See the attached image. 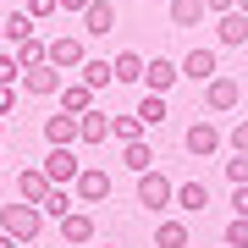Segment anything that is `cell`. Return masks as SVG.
<instances>
[{
    "instance_id": "1",
    "label": "cell",
    "mask_w": 248,
    "mask_h": 248,
    "mask_svg": "<svg viewBox=\"0 0 248 248\" xmlns=\"http://www.w3.org/2000/svg\"><path fill=\"white\" fill-rule=\"evenodd\" d=\"M39 226H45L39 204H22V199H11L6 210H0V232H6L11 243H33V237H39Z\"/></svg>"
},
{
    "instance_id": "2",
    "label": "cell",
    "mask_w": 248,
    "mask_h": 248,
    "mask_svg": "<svg viewBox=\"0 0 248 248\" xmlns=\"http://www.w3.org/2000/svg\"><path fill=\"white\" fill-rule=\"evenodd\" d=\"M171 193H177V182L166 171H138V204L143 210H171Z\"/></svg>"
},
{
    "instance_id": "3",
    "label": "cell",
    "mask_w": 248,
    "mask_h": 248,
    "mask_svg": "<svg viewBox=\"0 0 248 248\" xmlns=\"http://www.w3.org/2000/svg\"><path fill=\"white\" fill-rule=\"evenodd\" d=\"M45 61H50L55 72H72V66L89 61V55H83V39H78V33H61V39H50V45H45Z\"/></svg>"
},
{
    "instance_id": "4",
    "label": "cell",
    "mask_w": 248,
    "mask_h": 248,
    "mask_svg": "<svg viewBox=\"0 0 248 248\" xmlns=\"http://www.w3.org/2000/svg\"><path fill=\"white\" fill-rule=\"evenodd\" d=\"M72 187H78V193H72L78 204H105V199H110V177H105L99 166H83V171H78V182H72Z\"/></svg>"
},
{
    "instance_id": "5",
    "label": "cell",
    "mask_w": 248,
    "mask_h": 248,
    "mask_svg": "<svg viewBox=\"0 0 248 248\" xmlns=\"http://www.w3.org/2000/svg\"><path fill=\"white\" fill-rule=\"evenodd\" d=\"M39 171L50 177V187H66V182H78V171H83V166H78V155H72V149H50Z\"/></svg>"
},
{
    "instance_id": "6",
    "label": "cell",
    "mask_w": 248,
    "mask_h": 248,
    "mask_svg": "<svg viewBox=\"0 0 248 248\" xmlns=\"http://www.w3.org/2000/svg\"><path fill=\"white\" fill-rule=\"evenodd\" d=\"M237 99H243L237 78H210V83H204V105H210L215 116H221V110H237Z\"/></svg>"
},
{
    "instance_id": "7",
    "label": "cell",
    "mask_w": 248,
    "mask_h": 248,
    "mask_svg": "<svg viewBox=\"0 0 248 248\" xmlns=\"http://www.w3.org/2000/svg\"><path fill=\"white\" fill-rule=\"evenodd\" d=\"M22 94H33V99L61 94V72H55L50 61H45V66H33V72H22Z\"/></svg>"
},
{
    "instance_id": "8",
    "label": "cell",
    "mask_w": 248,
    "mask_h": 248,
    "mask_svg": "<svg viewBox=\"0 0 248 248\" xmlns=\"http://www.w3.org/2000/svg\"><path fill=\"white\" fill-rule=\"evenodd\" d=\"M187 155H199V160H210L215 149H221V127H215V122H193V127H187Z\"/></svg>"
},
{
    "instance_id": "9",
    "label": "cell",
    "mask_w": 248,
    "mask_h": 248,
    "mask_svg": "<svg viewBox=\"0 0 248 248\" xmlns=\"http://www.w3.org/2000/svg\"><path fill=\"white\" fill-rule=\"evenodd\" d=\"M177 78H182V72H177V61H166V55L143 61V89H149V94H166V89H171Z\"/></svg>"
},
{
    "instance_id": "10",
    "label": "cell",
    "mask_w": 248,
    "mask_h": 248,
    "mask_svg": "<svg viewBox=\"0 0 248 248\" xmlns=\"http://www.w3.org/2000/svg\"><path fill=\"white\" fill-rule=\"evenodd\" d=\"M215 39L232 45V50H243L248 45V17L243 11H221V17H215Z\"/></svg>"
},
{
    "instance_id": "11",
    "label": "cell",
    "mask_w": 248,
    "mask_h": 248,
    "mask_svg": "<svg viewBox=\"0 0 248 248\" xmlns=\"http://www.w3.org/2000/svg\"><path fill=\"white\" fill-rule=\"evenodd\" d=\"M177 72H182L187 83H210L215 78V50H187L182 61H177Z\"/></svg>"
},
{
    "instance_id": "12",
    "label": "cell",
    "mask_w": 248,
    "mask_h": 248,
    "mask_svg": "<svg viewBox=\"0 0 248 248\" xmlns=\"http://www.w3.org/2000/svg\"><path fill=\"white\" fill-rule=\"evenodd\" d=\"M45 138H50V149H72V143H78V116H50L45 122Z\"/></svg>"
},
{
    "instance_id": "13",
    "label": "cell",
    "mask_w": 248,
    "mask_h": 248,
    "mask_svg": "<svg viewBox=\"0 0 248 248\" xmlns=\"http://www.w3.org/2000/svg\"><path fill=\"white\" fill-rule=\"evenodd\" d=\"M110 138V116L105 110H83L78 116V143H105Z\"/></svg>"
},
{
    "instance_id": "14",
    "label": "cell",
    "mask_w": 248,
    "mask_h": 248,
    "mask_svg": "<svg viewBox=\"0 0 248 248\" xmlns=\"http://www.w3.org/2000/svg\"><path fill=\"white\" fill-rule=\"evenodd\" d=\"M61 237H66V243H94V215H89V210L61 215Z\"/></svg>"
},
{
    "instance_id": "15",
    "label": "cell",
    "mask_w": 248,
    "mask_h": 248,
    "mask_svg": "<svg viewBox=\"0 0 248 248\" xmlns=\"http://www.w3.org/2000/svg\"><path fill=\"white\" fill-rule=\"evenodd\" d=\"M110 83H143V55L138 50H122L110 61Z\"/></svg>"
},
{
    "instance_id": "16",
    "label": "cell",
    "mask_w": 248,
    "mask_h": 248,
    "mask_svg": "<svg viewBox=\"0 0 248 248\" xmlns=\"http://www.w3.org/2000/svg\"><path fill=\"white\" fill-rule=\"evenodd\" d=\"M61 110H66V116L94 110V89H89V83H61Z\"/></svg>"
},
{
    "instance_id": "17",
    "label": "cell",
    "mask_w": 248,
    "mask_h": 248,
    "mask_svg": "<svg viewBox=\"0 0 248 248\" xmlns=\"http://www.w3.org/2000/svg\"><path fill=\"white\" fill-rule=\"evenodd\" d=\"M45 193H50V177H45L39 166H33V171H17V199H22V204H39Z\"/></svg>"
},
{
    "instance_id": "18",
    "label": "cell",
    "mask_w": 248,
    "mask_h": 248,
    "mask_svg": "<svg viewBox=\"0 0 248 248\" xmlns=\"http://www.w3.org/2000/svg\"><path fill=\"white\" fill-rule=\"evenodd\" d=\"M22 39H33V17H28V11H11V17L0 22V45H11V50H17Z\"/></svg>"
},
{
    "instance_id": "19",
    "label": "cell",
    "mask_w": 248,
    "mask_h": 248,
    "mask_svg": "<svg viewBox=\"0 0 248 248\" xmlns=\"http://www.w3.org/2000/svg\"><path fill=\"white\" fill-rule=\"evenodd\" d=\"M83 28H89V33H110V28H116V6H110V0H89Z\"/></svg>"
},
{
    "instance_id": "20",
    "label": "cell",
    "mask_w": 248,
    "mask_h": 248,
    "mask_svg": "<svg viewBox=\"0 0 248 248\" xmlns=\"http://www.w3.org/2000/svg\"><path fill=\"white\" fill-rule=\"evenodd\" d=\"M171 204H177V210H187V215H199L204 204H210V187H204V182H182L177 193H171Z\"/></svg>"
},
{
    "instance_id": "21",
    "label": "cell",
    "mask_w": 248,
    "mask_h": 248,
    "mask_svg": "<svg viewBox=\"0 0 248 248\" xmlns=\"http://www.w3.org/2000/svg\"><path fill=\"white\" fill-rule=\"evenodd\" d=\"M171 6V22L177 28H199L204 22V0H166Z\"/></svg>"
},
{
    "instance_id": "22",
    "label": "cell",
    "mask_w": 248,
    "mask_h": 248,
    "mask_svg": "<svg viewBox=\"0 0 248 248\" xmlns=\"http://www.w3.org/2000/svg\"><path fill=\"white\" fill-rule=\"evenodd\" d=\"M11 55H17V66H22V72H33V66H45V39H39V33H33V39H22V45L11 50Z\"/></svg>"
},
{
    "instance_id": "23",
    "label": "cell",
    "mask_w": 248,
    "mask_h": 248,
    "mask_svg": "<svg viewBox=\"0 0 248 248\" xmlns=\"http://www.w3.org/2000/svg\"><path fill=\"white\" fill-rule=\"evenodd\" d=\"M133 116H138L143 127H160V122H166V94H143Z\"/></svg>"
},
{
    "instance_id": "24",
    "label": "cell",
    "mask_w": 248,
    "mask_h": 248,
    "mask_svg": "<svg viewBox=\"0 0 248 248\" xmlns=\"http://www.w3.org/2000/svg\"><path fill=\"white\" fill-rule=\"evenodd\" d=\"M72 204H78V199H72L66 187H50V193L39 199V215H55V221H61V215H72Z\"/></svg>"
},
{
    "instance_id": "25",
    "label": "cell",
    "mask_w": 248,
    "mask_h": 248,
    "mask_svg": "<svg viewBox=\"0 0 248 248\" xmlns=\"http://www.w3.org/2000/svg\"><path fill=\"white\" fill-rule=\"evenodd\" d=\"M122 160H127V166H133V171H155V149H149V143H143V138L122 143Z\"/></svg>"
},
{
    "instance_id": "26",
    "label": "cell",
    "mask_w": 248,
    "mask_h": 248,
    "mask_svg": "<svg viewBox=\"0 0 248 248\" xmlns=\"http://www.w3.org/2000/svg\"><path fill=\"white\" fill-rule=\"evenodd\" d=\"M155 248H187V226H182V221H160Z\"/></svg>"
},
{
    "instance_id": "27",
    "label": "cell",
    "mask_w": 248,
    "mask_h": 248,
    "mask_svg": "<svg viewBox=\"0 0 248 248\" xmlns=\"http://www.w3.org/2000/svg\"><path fill=\"white\" fill-rule=\"evenodd\" d=\"M110 138L133 143V138H143V122H138V116H110Z\"/></svg>"
},
{
    "instance_id": "28",
    "label": "cell",
    "mask_w": 248,
    "mask_h": 248,
    "mask_svg": "<svg viewBox=\"0 0 248 248\" xmlns=\"http://www.w3.org/2000/svg\"><path fill=\"white\" fill-rule=\"evenodd\" d=\"M78 72H83V83H89L94 94H99V89H105V83H110V61H83Z\"/></svg>"
},
{
    "instance_id": "29",
    "label": "cell",
    "mask_w": 248,
    "mask_h": 248,
    "mask_svg": "<svg viewBox=\"0 0 248 248\" xmlns=\"http://www.w3.org/2000/svg\"><path fill=\"white\" fill-rule=\"evenodd\" d=\"M221 171H226V182H232V187H248V155H232V160H221Z\"/></svg>"
},
{
    "instance_id": "30",
    "label": "cell",
    "mask_w": 248,
    "mask_h": 248,
    "mask_svg": "<svg viewBox=\"0 0 248 248\" xmlns=\"http://www.w3.org/2000/svg\"><path fill=\"white\" fill-rule=\"evenodd\" d=\"M0 83H6V89H17V83H22V66H17V55H11V50H0Z\"/></svg>"
},
{
    "instance_id": "31",
    "label": "cell",
    "mask_w": 248,
    "mask_h": 248,
    "mask_svg": "<svg viewBox=\"0 0 248 248\" xmlns=\"http://www.w3.org/2000/svg\"><path fill=\"white\" fill-rule=\"evenodd\" d=\"M226 248H248V221H243V215H232V226H226Z\"/></svg>"
},
{
    "instance_id": "32",
    "label": "cell",
    "mask_w": 248,
    "mask_h": 248,
    "mask_svg": "<svg viewBox=\"0 0 248 248\" xmlns=\"http://www.w3.org/2000/svg\"><path fill=\"white\" fill-rule=\"evenodd\" d=\"M55 11H61V6H55V0H28V17H33V22H45V17H55Z\"/></svg>"
},
{
    "instance_id": "33",
    "label": "cell",
    "mask_w": 248,
    "mask_h": 248,
    "mask_svg": "<svg viewBox=\"0 0 248 248\" xmlns=\"http://www.w3.org/2000/svg\"><path fill=\"white\" fill-rule=\"evenodd\" d=\"M226 143H232V155H248V122L232 127V138H226Z\"/></svg>"
},
{
    "instance_id": "34",
    "label": "cell",
    "mask_w": 248,
    "mask_h": 248,
    "mask_svg": "<svg viewBox=\"0 0 248 248\" xmlns=\"http://www.w3.org/2000/svg\"><path fill=\"white\" fill-rule=\"evenodd\" d=\"M11 110H17V89H6V83H0V122H6Z\"/></svg>"
},
{
    "instance_id": "35",
    "label": "cell",
    "mask_w": 248,
    "mask_h": 248,
    "mask_svg": "<svg viewBox=\"0 0 248 248\" xmlns=\"http://www.w3.org/2000/svg\"><path fill=\"white\" fill-rule=\"evenodd\" d=\"M232 210H237L243 221H248V187H232Z\"/></svg>"
},
{
    "instance_id": "36",
    "label": "cell",
    "mask_w": 248,
    "mask_h": 248,
    "mask_svg": "<svg viewBox=\"0 0 248 248\" xmlns=\"http://www.w3.org/2000/svg\"><path fill=\"white\" fill-rule=\"evenodd\" d=\"M204 11H215V17H221V11H237V0H204Z\"/></svg>"
},
{
    "instance_id": "37",
    "label": "cell",
    "mask_w": 248,
    "mask_h": 248,
    "mask_svg": "<svg viewBox=\"0 0 248 248\" xmlns=\"http://www.w3.org/2000/svg\"><path fill=\"white\" fill-rule=\"evenodd\" d=\"M55 6H61V11H78V17H83V11H89V0H55Z\"/></svg>"
},
{
    "instance_id": "38",
    "label": "cell",
    "mask_w": 248,
    "mask_h": 248,
    "mask_svg": "<svg viewBox=\"0 0 248 248\" xmlns=\"http://www.w3.org/2000/svg\"><path fill=\"white\" fill-rule=\"evenodd\" d=\"M0 248H17V243H11V237H6V232H0Z\"/></svg>"
},
{
    "instance_id": "39",
    "label": "cell",
    "mask_w": 248,
    "mask_h": 248,
    "mask_svg": "<svg viewBox=\"0 0 248 248\" xmlns=\"http://www.w3.org/2000/svg\"><path fill=\"white\" fill-rule=\"evenodd\" d=\"M237 11H243V17H248V0H237Z\"/></svg>"
},
{
    "instance_id": "40",
    "label": "cell",
    "mask_w": 248,
    "mask_h": 248,
    "mask_svg": "<svg viewBox=\"0 0 248 248\" xmlns=\"http://www.w3.org/2000/svg\"><path fill=\"white\" fill-rule=\"evenodd\" d=\"M0 166H6V155H0Z\"/></svg>"
},
{
    "instance_id": "41",
    "label": "cell",
    "mask_w": 248,
    "mask_h": 248,
    "mask_svg": "<svg viewBox=\"0 0 248 248\" xmlns=\"http://www.w3.org/2000/svg\"><path fill=\"white\" fill-rule=\"evenodd\" d=\"M105 248H116V243H105Z\"/></svg>"
},
{
    "instance_id": "42",
    "label": "cell",
    "mask_w": 248,
    "mask_h": 248,
    "mask_svg": "<svg viewBox=\"0 0 248 248\" xmlns=\"http://www.w3.org/2000/svg\"><path fill=\"white\" fill-rule=\"evenodd\" d=\"M0 127H6V122H0Z\"/></svg>"
}]
</instances>
